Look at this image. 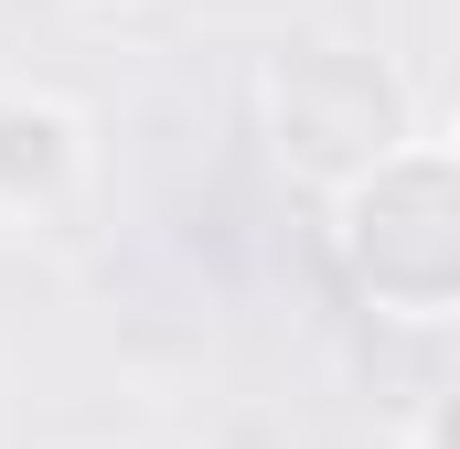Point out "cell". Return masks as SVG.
<instances>
[{"label": "cell", "instance_id": "6da1fadb", "mask_svg": "<svg viewBox=\"0 0 460 449\" xmlns=\"http://www.w3.org/2000/svg\"><path fill=\"white\" fill-rule=\"evenodd\" d=\"M343 246L353 278L407 311V321H439L460 311V161H375L343 204Z\"/></svg>", "mask_w": 460, "mask_h": 449}, {"label": "cell", "instance_id": "7a4b0ae2", "mask_svg": "<svg viewBox=\"0 0 460 449\" xmlns=\"http://www.w3.org/2000/svg\"><path fill=\"white\" fill-rule=\"evenodd\" d=\"M396 139H407V108H396L385 65L332 54V43L279 65V150H289L300 172H322V182H364L375 161H396Z\"/></svg>", "mask_w": 460, "mask_h": 449}, {"label": "cell", "instance_id": "3957f363", "mask_svg": "<svg viewBox=\"0 0 460 449\" xmlns=\"http://www.w3.org/2000/svg\"><path fill=\"white\" fill-rule=\"evenodd\" d=\"M65 172H75V128L54 108H0V193L11 204H32V193H65Z\"/></svg>", "mask_w": 460, "mask_h": 449}, {"label": "cell", "instance_id": "277c9868", "mask_svg": "<svg viewBox=\"0 0 460 449\" xmlns=\"http://www.w3.org/2000/svg\"><path fill=\"white\" fill-rule=\"evenodd\" d=\"M418 449H460V385L439 396V418H429V439H418Z\"/></svg>", "mask_w": 460, "mask_h": 449}]
</instances>
